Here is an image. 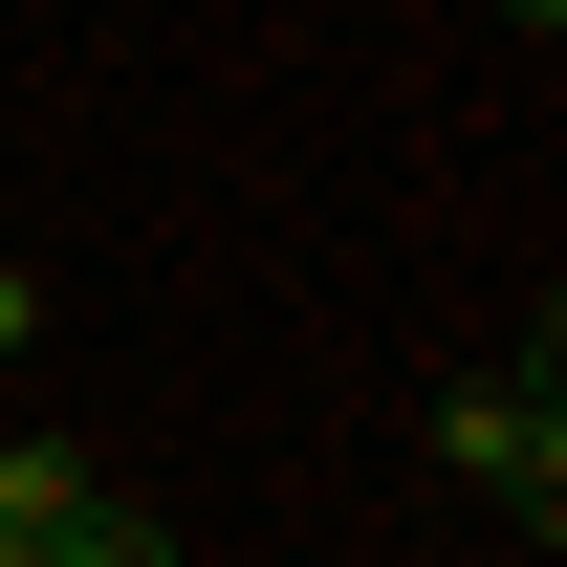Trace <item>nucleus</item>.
Returning <instances> with one entry per match:
<instances>
[{
  "label": "nucleus",
  "mask_w": 567,
  "mask_h": 567,
  "mask_svg": "<svg viewBox=\"0 0 567 567\" xmlns=\"http://www.w3.org/2000/svg\"><path fill=\"white\" fill-rule=\"evenodd\" d=\"M436 481L481 502V524H524V546H567V371H546V328L436 393Z\"/></svg>",
  "instance_id": "nucleus-1"
},
{
  "label": "nucleus",
  "mask_w": 567,
  "mask_h": 567,
  "mask_svg": "<svg viewBox=\"0 0 567 567\" xmlns=\"http://www.w3.org/2000/svg\"><path fill=\"white\" fill-rule=\"evenodd\" d=\"M110 481V458H87V436H0V567H44L66 546V502Z\"/></svg>",
  "instance_id": "nucleus-2"
},
{
  "label": "nucleus",
  "mask_w": 567,
  "mask_h": 567,
  "mask_svg": "<svg viewBox=\"0 0 567 567\" xmlns=\"http://www.w3.org/2000/svg\"><path fill=\"white\" fill-rule=\"evenodd\" d=\"M502 22H524V44H567V0H502Z\"/></svg>",
  "instance_id": "nucleus-5"
},
{
  "label": "nucleus",
  "mask_w": 567,
  "mask_h": 567,
  "mask_svg": "<svg viewBox=\"0 0 567 567\" xmlns=\"http://www.w3.org/2000/svg\"><path fill=\"white\" fill-rule=\"evenodd\" d=\"M44 567H175V524H153L132 481H87V502H66V546H44Z\"/></svg>",
  "instance_id": "nucleus-3"
},
{
  "label": "nucleus",
  "mask_w": 567,
  "mask_h": 567,
  "mask_svg": "<svg viewBox=\"0 0 567 567\" xmlns=\"http://www.w3.org/2000/svg\"><path fill=\"white\" fill-rule=\"evenodd\" d=\"M22 350H44V262H0V371H22Z\"/></svg>",
  "instance_id": "nucleus-4"
}]
</instances>
